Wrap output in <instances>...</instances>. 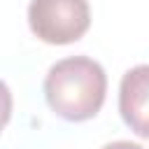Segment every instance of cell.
<instances>
[{
    "instance_id": "1",
    "label": "cell",
    "mask_w": 149,
    "mask_h": 149,
    "mask_svg": "<svg viewBox=\"0 0 149 149\" xmlns=\"http://www.w3.org/2000/svg\"><path fill=\"white\" fill-rule=\"evenodd\" d=\"M107 93L102 65L88 56H70L54 63L44 79V98L54 114L65 121L93 119Z\"/></svg>"
},
{
    "instance_id": "4",
    "label": "cell",
    "mask_w": 149,
    "mask_h": 149,
    "mask_svg": "<svg viewBox=\"0 0 149 149\" xmlns=\"http://www.w3.org/2000/svg\"><path fill=\"white\" fill-rule=\"evenodd\" d=\"M100 149H142V147L135 144V142H128V140H116V142H109V144H105Z\"/></svg>"
},
{
    "instance_id": "3",
    "label": "cell",
    "mask_w": 149,
    "mask_h": 149,
    "mask_svg": "<svg viewBox=\"0 0 149 149\" xmlns=\"http://www.w3.org/2000/svg\"><path fill=\"white\" fill-rule=\"evenodd\" d=\"M119 112L123 123L149 140V65L130 68L119 86Z\"/></svg>"
},
{
    "instance_id": "2",
    "label": "cell",
    "mask_w": 149,
    "mask_h": 149,
    "mask_svg": "<svg viewBox=\"0 0 149 149\" xmlns=\"http://www.w3.org/2000/svg\"><path fill=\"white\" fill-rule=\"evenodd\" d=\"M28 23L35 37L47 44H72L91 26L88 0H33Z\"/></svg>"
}]
</instances>
